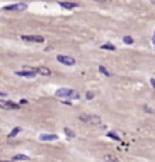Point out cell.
Instances as JSON below:
<instances>
[{"mask_svg":"<svg viewBox=\"0 0 155 162\" xmlns=\"http://www.w3.org/2000/svg\"><path fill=\"white\" fill-rule=\"evenodd\" d=\"M79 120H81L82 123H85V124H90V126H99V124L102 123V120H100L99 115H88V114L79 115Z\"/></svg>","mask_w":155,"mask_h":162,"instance_id":"obj_1","label":"cell"},{"mask_svg":"<svg viewBox=\"0 0 155 162\" xmlns=\"http://www.w3.org/2000/svg\"><path fill=\"white\" fill-rule=\"evenodd\" d=\"M56 97H60V99H79V94L76 93L75 90H69V88H61L58 90L56 93H55Z\"/></svg>","mask_w":155,"mask_h":162,"instance_id":"obj_2","label":"cell"},{"mask_svg":"<svg viewBox=\"0 0 155 162\" xmlns=\"http://www.w3.org/2000/svg\"><path fill=\"white\" fill-rule=\"evenodd\" d=\"M56 61L61 62L62 65H69V67H72V65L76 64L75 58H72V56H67V55H58V56H56Z\"/></svg>","mask_w":155,"mask_h":162,"instance_id":"obj_3","label":"cell"},{"mask_svg":"<svg viewBox=\"0 0 155 162\" xmlns=\"http://www.w3.org/2000/svg\"><path fill=\"white\" fill-rule=\"evenodd\" d=\"M20 108L18 103H14L11 100H0V109H12V111H17Z\"/></svg>","mask_w":155,"mask_h":162,"instance_id":"obj_4","label":"cell"},{"mask_svg":"<svg viewBox=\"0 0 155 162\" xmlns=\"http://www.w3.org/2000/svg\"><path fill=\"white\" fill-rule=\"evenodd\" d=\"M20 38L23 41H29V43H44V38L41 35H22Z\"/></svg>","mask_w":155,"mask_h":162,"instance_id":"obj_5","label":"cell"},{"mask_svg":"<svg viewBox=\"0 0 155 162\" xmlns=\"http://www.w3.org/2000/svg\"><path fill=\"white\" fill-rule=\"evenodd\" d=\"M3 9L5 11H24V9H27V5L20 2V3H15V5H6Z\"/></svg>","mask_w":155,"mask_h":162,"instance_id":"obj_6","label":"cell"},{"mask_svg":"<svg viewBox=\"0 0 155 162\" xmlns=\"http://www.w3.org/2000/svg\"><path fill=\"white\" fill-rule=\"evenodd\" d=\"M15 74L20 77H26V79H34L36 76L34 71H29V70H18V71H15Z\"/></svg>","mask_w":155,"mask_h":162,"instance_id":"obj_7","label":"cell"},{"mask_svg":"<svg viewBox=\"0 0 155 162\" xmlns=\"http://www.w3.org/2000/svg\"><path fill=\"white\" fill-rule=\"evenodd\" d=\"M34 71H35V74H41V76H50L52 74V70L47 68V67H35Z\"/></svg>","mask_w":155,"mask_h":162,"instance_id":"obj_8","label":"cell"},{"mask_svg":"<svg viewBox=\"0 0 155 162\" xmlns=\"http://www.w3.org/2000/svg\"><path fill=\"white\" fill-rule=\"evenodd\" d=\"M58 135H53V133H44V135H40V141H56Z\"/></svg>","mask_w":155,"mask_h":162,"instance_id":"obj_9","label":"cell"},{"mask_svg":"<svg viewBox=\"0 0 155 162\" xmlns=\"http://www.w3.org/2000/svg\"><path fill=\"white\" fill-rule=\"evenodd\" d=\"M31 158L27 156V155H15L14 158H12L11 161H15V162H26V161H29Z\"/></svg>","mask_w":155,"mask_h":162,"instance_id":"obj_10","label":"cell"},{"mask_svg":"<svg viewBox=\"0 0 155 162\" xmlns=\"http://www.w3.org/2000/svg\"><path fill=\"white\" fill-rule=\"evenodd\" d=\"M104 161L105 162H120L114 155H111V153H107V155H104Z\"/></svg>","mask_w":155,"mask_h":162,"instance_id":"obj_11","label":"cell"},{"mask_svg":"<svg viewBox=\"0 0 155 162\" xmlns=\"http://www.w3.org/2000/svg\"><path fill=\"white\" fill-rule=\"evenodd\" d=\"M60 5L65 9H73V8H78L79 5L78 3H67V2H60Z\"/></svg>","mask_w":155,"mask_h":162,"instance_id":"obj_12","label":"cell"},{"mask_svg":"<svg viewBox=\"0 0 155 162\" xmlns=\"http://www.w3.org/2000/svg\"><path fill=\"white\" fill-rule=\"evenodd\" d=\"M18 133H20V127H14V129H12V130H11V132H9V135H8V138H9V139L15 138V137H17Z\"/></svg>","mask_w":155,"mask_h":162,"instance_id":"obj_13","label":"cell"},{"mask_svg":"<svg viewBox=\"0 0 155 162\" xmlns=\"http://www.w3.org/2000/svg\"><path fill=\"white\" fill-rule=\"evenodd\" d=\"M99 71H100V73H102L104 76H107V77H109V76H111V73H109V71H108V70L105 68V67H102V65L99 67Z\"/></svg>","mask_w":155,"mask_h":162,"instance_id":"obj_14","label":"cell"},{"mask_svg":"<svg viewBox=\"0 0 155 162\" xmlns=\"http://www.w3.org/2000/svg\"><path fill=\"white\" fill-rule=\"evenodd\" d=\"M64 133H65L67 137H70V138H75V137H76V135H75V132H73V130H70L69 127L64 129Z\"/></svg>","mask_w":155,"mask_h":162,"instance_id":"obj_15","label":"cell"},{"mask_svg":"<svg viewBox=\"0 0 155 162\" xmlns=\"http://www.w3.org/2000/svg\"><path fill=\"white\" fill-rule=\"evenodd\" d=\"M107 137H108V138H111V139H116V141H120V138L116 135V133H114V132H108Z\"/></svg>","mask_w":155,"mask_h":162,"instance_id":"obj_16","label":"cell"},{"mask_svg":"<svg viewBox=\"0 0 155 162\" xmlns=\"http://www.w3.org/2000/svg\"><path fill=\"white\" fill-rule=\"evenodd\" d=\"M102 49H105V50H116V47L113 46V44H109V43L104 44V46H102Z\"/></svg>","mask_w":155,"mask_h":162,"instance_id":"obj_17","label":"cell"},{"mask_svg":"<svg viewBox=\"0 0 155 162\" xmlns=\"http://www.w3.org/2000/svg\"><path fill=\"white\" fill-rule=\"evenodd\" d=\"M123 43H125V44H132L134 39H132L131 36H123Z\"/></svg>","mask_w":155,"mask_h":162,"instance_id":"obj_18","label":"cell"},{"mask_svg":"<svg viewBox=\"0 0 155 162\" xmlns=\"http://www.w3.org/2000/svg\"><path fill=\"white\" fill-rule=\"evenodd\" d=\"M85 97H87V99H88V100H91V99H93V97H94V94L91 93V91H88V93L85 94Z\"/></svg>","mask_w":155,"mask_h":162,"instance_id":"obj_19","label":"cell"},{"mask_svg":"<svg viewBox=\"0 0 155 162\" xmlns=\"http://www.w3.org/2000/svg\"><path fill=\"white\" fill-rule=\"evenodd\" d=\"M144 109H146V112H148V114H152V109H151L149 106H144Z\"/></svg>","mask_w":155,"mask_h":162,"instance_id":"obj_20","label":"cell"},{"mask_svg":"<svg viewBox=\"0 0 155 162\" xmlns=\"http://www.w3.org/2000/svg\"><path fill=\"white\" fill-rule=\"evenodd\" d=\"M151 85H152V88H154V86H155V79H154V77L151 79Z\"/></svg>","mask_w":155,"mask_h":162,"instance_id":"obj_21","label":"cell"},{"mask_svg":"<svg viewBox=\"0 0 155 162\" xmlns=\"http://www.w3.org/2000/svg\"><path fill=\"white\" fill-rule=\"evenodd\" d=\"M0 97H6V93H0Z\"/></svg>","mask_w":155,"mask_h":162,"instance_id":"obj_22","label":"cell"},{"mask_svg":"<svg viewBox=\"0 0 155 162\" xmlns=\"http://www.w3.org/2000/svg\"><path fill=\"white\" fill-rule=\"evenodd\" d=\"M94 2H99V3H104V2H107V0H94Z\"/></svg>","mask_w":155,"mask_h":162,"instance_id":"obj_23","label":"cell"},{"mask_svg":"<svg viewBox=\"0 0 155 162\" xmlns=\"http://www.w3.org/2000/svg\"><path fill=\"white\" fill-rule=\"evenodd\" d=\"M0 162H15V161H11V159H9V161H0Z\"/></svg>","mask_w":155,"mask_h":162,"instance_id":"obj_24","label":"cell"}]
</instances>
